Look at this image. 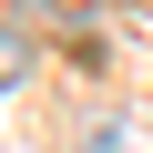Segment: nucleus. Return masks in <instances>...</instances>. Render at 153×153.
Masks as SVG:
<instances>
[{"label":"nucleus","instance_id":"obj_2","mask_svg":"<svg viewBox=\"0 0 153 153\" xmlns=\"http://www.w3.org/2000/svg\"><path fill=\"white\" fill-rule=\"evenodd\" d=\"M21 71H31V41H21V31H0V92H10Z\"/></svg>","mask_w":153,"mask_h":153},{"label":"nucleus","instance_id":"obj_1","mask_svg":"<svg viewBox=\"0 0 153 153\" xmlns=\"http://www.w3.org/2000/svg\"><path fill=\"white\" fill-rule=\"evenodd\" d=\"M92 153H153V123H133V112H102V123H92Z\"/></svg>","mask_w":153,"mask_h":153}]
</instances>
